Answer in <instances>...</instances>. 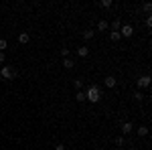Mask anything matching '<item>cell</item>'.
<instances>
[{
	"instance_id": "1",
	"label": "cell",
	"mask_w": 152,
	"mask_h": 150,
	"mask_svg": "<svg viewBox=\"0 0 152 150\" xmlns=\"http://www.w3.org/2000/svg\"><path fill=\"white\" fill-rule=\"evenodd\" d=\"M85 100L91 102V104H97V102L102 100V91H99V87H97V85H89L87 91H85Z\"/></svg>"
},
{
	"instance_id": "2",
	"label": "cell",
	"mask_w": 152,
	"mask_h": 150,
	"mask_svg": "<svg viewBox=\"0 0 152 150\" xmlns=\"http://www.w3.org/2000/svg\"><path fill=\"white\" fill-rule=\"evenodd\" d=\"M120 37H124V39H130V37L134 35V26L132 24H124V26H120Z\"/></svg>"
},
{
	"instance_id": "3",
	"label": "cell",
	"mask_w": 152,
	"mask_h": 150,
	"mask_svg": "<svg viewBox=\"0 0 152 150\" xmlns=\"http://www.w3.org/2000/svg\"><path fill=\"white\" fill-rule=\"evenodd\" d=\"M136 85H138V91H140V89H146V87H150V75H142V77H138Z\"/></svg>"
},
{
	"instance_id": "4",
	"label": "cell",
	"mask_w": 152,
	"mask_h": 150,
	"mask_svg": "<svg viewBox=\"0 0 152 150\" xmlns=\"http://www.w3.org/2000/svg\"><path fill=\"white\" fill-rule=\"evenodd\" d=\"M0 75H2V79H12V77L16 75V73H14V71H12L8 65H4V67L0 69Z\"/></svg>"
},
{
	"instance_id": "5",
	"label": "cell",
	"mask_w": 152,
	"mask_h": 150,
	"mask_svg": "<svg viewBox=\"0 0 152 150\" xmlns=\"http://www.w3.org/2000/svg\"><path fill=\"white\" fill-rule=\"evenodd\" d=\"M104 83H105L107 89H112V87H116V85H118V79L114 77V75H107V77L104 79Z\"/></svg>"
},
{
	"instance_id": "6",
	"label": "cell",
	"mask_w": 152,
	"mask_h": 150,
	"mask_svg": "<svg viewBox=\"0 0 152 150\" xmlns=\"http://www.w3.org/2000/svg\"><path fill=\"white\" fill-rule=\"evenodd\" d=\"M132 130H134V124H132V122H124V124H122V132H124V134H130Z\"/></svg>"
},
{
	"instance_id": "7",
	"label": "cell",
	"mask_w": 152,
	"mask_h": 150,
	"mask_svg": "<svg viewBox=\"0 0 152 150\" xmlns=\"http://www.w3.org/2000/svg\"><path fill=\"white\" fill-rule=\"evenodd\" d=\"M28 41H31V35H28V33H20V35H18V43H28Z\"/></svg>"
},
{
	"instance_id": "8",
	"label": "cell",
	"mask_w": 152,
	"mask_h": 150,
	"mask_svg": "<svg viewBox=\"0 0 152 150\" xmlns=\"http://www.w3.org/2000/svg\"><path fill=\"white\" fill-rule=\"evenodd\" d=\"M77 55H79V57H87V55H89V49H87L85 45L79 47V49H77Z\"/></svg>"
},
{
	"instance_id": "9",
	"label": "cell",
	"mask_w": 152,
	"mask_h": 150,
	"mask_svg": "<svg viewBox=\"0 0 152 150\" xmlns=\"http://www.w3.org/2000/svg\"><path fill=\"white\" fill-rule=\"evenodd\" d=\"M73 65H75V63H73V59H71V57L63 59V67H65V69H71V67H73Z\"/></svg>"
},
{
	"instance_id": "10",
	"label": "cell",
	"mask_w": 152,
	"mask_h": 150,
	"mask_svg": "<svg viewBox=\"0 0 152 150\" xmlns=\"http://www.w3.org/2000/svg\"><path fill=\"white\" fill-rule=\"evenodd\" d=\"M136 132H138V136H142V138H144V136H148V126H140Z\"/></svg>"
},
{
	"instance_id": "11",
	"label": "cell",
	"mask_w": 152,
	"mask_h": 150,
	"mask_svg": "<svg viewBox=\"0 0 152 150\" xmlns=\"http://www.w3.org/2000/svg\"><path fill=\"white\" fill-rule=\"evenodd\" d=\"M107 29H110L107 20H99V23H97V31H107Z\"/></svg>"
},
{
	"instance_id": "12",
	"label": "cell",
	"mask_w": 152,
	"mask_h": 150,
	"mask_svg": "<svg viewBox=\"0 0 152 150\" xmlns=\"http://www.w3.org/2000/svg\"><path fill=\"white\" fill-rule=\"evenodd\" d=\"M120 26H122V23H120V18H116L114 23L110 24V29H112V31H116V33H118V31H120Z\"/></svg>"
},
{
	"instance_id": "13",
	"label": "cell",
	"mask_w": 152,
	"mask_h": 150,
	"mask_svg": "<svg viewBox=\"0 0 152 150\" xmlns=\"http://www.w3.org/2000/svg\"><path fill=\"white\" fill-rule=\"evenodd\" d=\"M75 102H85V91H77L75 93Z\"/></svg>"
},
{
	"instance_id": "14",
	"label": "cell",
	"mask_w": 152,
	"mask_h": 150,
	"mask_svg": "<svg viewBox=\"0 0 152 150\" xmlns=\"http://www.w3.org/2000/svg\"><path fill=\"white\" fill-rule=\"evenodd\" d=\"M110 39H112L114 43H118V41H120L122 37H120V33H116V31H112V33H110Z\"/></svg>"
},
{
	"instance_id": "15",
	"label": "cell",
	"mask_w": 152,
	"mask_h": 150,
	"mask_svg": "<svg viewBox=\"0 0 152 150\" xmlns=\"http://www.w3.org/2000/svg\"><path fill=\"white\" fill-rule=\"evenodd\" d=\"M83 39H85V41L94 39V31H83Z\"/></svg>"
},
{
	"instance_id": "16",
	"label": "cell",
	"mask_w": 152,
	"mask_h": 150,
	"mask_svg": "<svg viewBox=\"0 0 152 150\" xmlns=\"http://www.w3.org/2000/svg\"><path fill=\"white\" fill-rule=\"evenodd\" d=\"M112 4H114L112 0H102V2H99V6H104V8H110Z\"/></svg>"
},
{
	"instance_id": "17",
	"label": "cell",
	"mask_w": 152,
	"mask_h": 150,
	"mask_svg": "<svg viewBox=\"0 0 152 150\" xmlns=\"http://www.w3.org/2000/svg\"><path fill=\"white\" fill-rule=\"evenodd\" d=\"M61 55H63V57L67 59V57H69V55H71V51H69V49H67V47H63V49H61Z\"/></svg>"
},
{
	"instance_id": "18",
	"label": "cell",
	"mask_w": 152,
	"mask_h": 150,
	"mask_svg": "<svg viewBox=\"0 0 152 150\" xmlns=\"http://www.w3.org/2000/svg\"><path fill=\"white\" fill-rule=\"evenodd\" d=\"M6 47H8V43H6V39H0V53H2V51H4Z\"/></svg>"
},
{
	"instance_id": "19",
	"label": "cell",
	"mask_w": 152,
	"mask_h": 150,
	"mask_svg": "<svg viewBox=\"0 0 152 150\" xmlns=\"http://www.w3.org/2000/svg\"><path fill=\"white\" fill-rule=\"evenodd\" d=\"M73 85H75V87H77V89L81 91V87H83V81H81V79H75V81H73Z\"/></svg>"
},
{
	"instance_id": "20",
	"label": "cell",
	"mask_w": 152,
	"mask_h": 150,
	"mask_svg": "<svg viewBox=\"0 0 152 150\" xmlns=\"http://www.w3.org/2000/svg\"><path fill=\"white\" fill-rule=\"evenodd\" d=\"M134 100H138V102H142V100H144V95H142V91H136V93H134Z\"/></svg>"
},
{
	"instance_id": "21",
	"label": "cell",
	"mask_w": 152,
	"mask_h": 150,
	"mask_svg": "<svg viewBox=\"0 0 152 150\" xmlns=\"http://www.w3.org/2000/svg\"><path fill=\"white\" fill-rule=\"evenodd\" d=\"M144 10H146V12L152 10V4H150V2H146V4H144Z\"/></svg>"
},
{
	"instance_id": "22",
	"label": "cell",
	"mask_w": 152,
	"mask_h": 150,
	"mask_svg": "<svg viewBox=\"0 0 152 150\" xmlns=\"http://www.w3.org/2000/svg\"><path fill=\"white\" fill-rule=\"evenodd\" d=\"M116 144H118V146H124L126 142H124V138H116Z\"/></svg>"
},
{
	"instance_id": "23",
	"label": "cell",
	"mask_w": 152,
	"mask_h": 150,
	"mask_svg": "<svg viewBox=\"0 0 152 150\" xmlns=\"http://www.w3.org/2000/svg\"><path fill=\"white\" fill-rule=\"evenodd\" d=\"M146 26H152V16H146Z\"/></svg>"
},
{
	"instance_id": "24",
	"label": "cell",
	"mask_w": 152,
	"mask_h": 150,
	"mask_svg": "<svg viewBox=\"0 0 152 150\" xmlns=\"http://www.w3.org/2000/svg\"><path fill=\"white\" fill-rule=\"evenodd\" d=\"M55 150H65V144H57V146H55Z\"/></svg>"
},
{
	"instance_id": "25",
	"label": "cell",
	"mask_w": 152,
	"mask_h": 150,
	"mask_svg": "<svg viewBox=\"0 0 152 150\" xmlns=\"http://www.w3.org/2000/svg\"><path fill=\"white\" fill-rule=\"evenodd\" d=\"M4 61H6V55H4V53H0V63H4Z\"/></svg>"
},
{
	"instance_id": "26",
	"label": "cell",
	"mask_w": 152,
	"mask_h": 150,
	"mask_svg": "<svg viewBox=\"0 0 152 150\" xmlns=\"http://www.w3.org/2000/svg\"><path fill=\"white\" fill-rule=\"evenodd\" d=\"M130 150H136V148H130Z\"/></svg>"
}]
</instances>
